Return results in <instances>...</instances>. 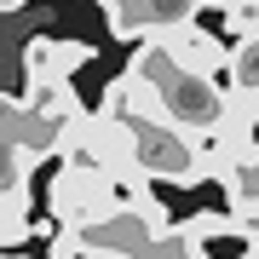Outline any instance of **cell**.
Here are the masks:
<instances>
[{
	"instance_id": "8992f818",
	"label": "cell",
	"mask_w": 259,
	"mask_h": 259,
	"mask_svg": "<svg viewBox=\"0 0 259 259\" xmlns=\"http://www.w3.org/2000/svg\"><path fill=\"white\" fill-rule=\"evenodd\" d=\"M167 40V52L179 58V64L185 69H196V75H213V81H219V75H231V52L236 47H225L219 35H207V29H173V35H161Z\"/></svg>"
},
{
	"instance_id": "7a4b0ae2",
	"label": "cell",
	"mask_w": 259,
	"mask_h": 259,
	"mask_svg": "<svg viewBox=\"0 0 259 259\" xmlns=\"http://www.w3.org/2000/svg\"><path fill=\"white\" fill-rule=\"evenodd\" d=\"M127 69L144 81V93L156 98V110H161L167 121H179L185 133H196V139H202V133L219 139V127L231 121V87H219L213 75L185 69L173 52H167L161 35H156V40H139Z\"/></svg>"
},
{
	"instance_id": "7c38bea8",
	"label": "cell",
	"mask_w": 259,
	"mask_h": 259,
	"mask_svg": "<svg viewBox=\"0 0 259 259\" xmlns=\"http://www.w3.org/2000/svg\"><path fill=\"white\" fill-rule=\"evenodd\" d=\"M248 248H259V225H253V231H248Z\"/></svg>"
},
{
	"instance_id": "52a82bcc",
	"label": "cell",
	"mask_w": 259,
	"mask_h": 259,
	"mask_svg": "<svg viewBox=\"0 0 259 259\" xmlns=\"http://www.w3.org/2000/svg\"><path fill=\"white\" fill-rule=\"evenodd\" d=\"M225 213L242 225V242H248V231L259 225V144H253V156L236 167V179L225 185Z\"/></svg>"
},
{
	"instance_id": "8fae6325",
	"label": "cell",
	"mask_w": 259,
	"mask_h": 259,
	"mask_svg": "<svg viewBox=\"0 0 259 259\" xmlns=\"http://www.w3.org/2000/svg\"><path fill=\"white\" fill-rule=\"evenodd\" d=\"M29 6V0H0V12H23Z\"/></svg>"
},
{
	"instance_id": "277c9868",
	"label": "cell",
	"mask_w": 259,
	"mask_h": 259,
	"mask_svg": "<svg viewBox=\"0 0 259 259\" xmlns=\"http://www.w3.org/2000/svg\"><path fill=\"white\" fill-rule=\"evenodd\" d=\"M207 0H98L115 40H156L173 29H190Z\"/></svg>"
},
{
	"instance_id": "5b68a950",
	"label": "cell",
	"mask_w": 259,
	"mask_h": 259,
	"mask_svg": "<svg viewBox=\"0 0 259 259\" xmlns=\"http://www.w3.org/2000/svg\"><path fill=\"white\" fill-rule=\"evenodd\" d=\"M93 64V40H29L23 47V93H52V87H69L75 69Z\"/></svg>"
},
{
	"instance_id": "3957f363",
	"label": "cell",
	"mask_w": 259,
	"mask_h": 259,
	"mask_svg": "<svg viewBox=\"0 0 259 259\" xmlns=\"http://www.w3.org/2000/svg\"><path fill=\"white\" fill-rule=\"evenodd\" d=\"M121 202H127L121 179L104 173V167L87 161V156H64L58 173H52V185H47L52 219H58V225H75V231H81V225H98L104 213H115Z\"/></svg>"
},
{
	"instance_id": "ba28073f",
	"label": "cell",
	"mask_w": 259,
	"mask_h": 259,
	"mask_svg": "<svg viewBox=\"0 0 259 259\" xmlns=\"http://www.w3.org/2000/svg\"><path fill=\"white\" fill-rule=\"evenodd\" d=\"M29 185L23 190H0V248H18V242H29Z\"/></svg>"
},
{
	"instance_id": "6da1fadb",
	"label": "cell",
	"mask_w": 259,
	"mask_h": 259,
	"mask_svg": "<svg viewBox=\"0 0 259 259\" xmlns=\"http://www.w3.org/2000/svg\"><path fill=\"white\" fill-rule=\"evenodd\" d=\"M98 115L110 121V127H121V139H127L133 167H139L144 185L167 179V185H185V190H190V185H202V179H213V167H207V139L185 133L179 121H167L133 69H121L115 81L104 87Z\"/></svg>"
},
{
	"instance_id": "9c48e42d",
	"label": "cell",
	"mask_w": 259,
	"mask_h": 259,
	"mask_svg": "<svg viewBox=\"0 0 259 259\" xmlns=\"http://www.w3.org/2000/svg\"><path fill=\"white\" fill-rule=\"evenodd\" d=\"M231 87L236 93H259V29L231 52Z\"/></svg>"
},
{
	"instance_id": "4fadbf2b",
	"label": "cell",
	"mask_w": 259,
	"mask_h": 259,
	"mask_svg": "<svg viewBox=\"0 0 259 259\" xmlns=\"http://www.w3.org/2000/svg\"><path fill=\"white\" fill-rule=\"evenodd\" d=\"M236 259H259V248H242V253H236Z\"/></svg>"
},
{
	"instance_id": "5bb4252c",
	"label": "cell",
	"mask_w": 259,
	"mask_h": 259,
	"mask_svg": "<svg viewBox=\"0 0 259 259\" xmlns=\"http://www.w3.org/2000/svg\"><path fill=\"white\" fill-rule=\"evenodd\" d=\"M6 259H18V253H6Z\"/></svg>"
},
{
	"instance_id": "30bf717a",
	"label": "cell",
	"mask_w": 259,
	"mask_h": 259,
	"mask_svg": "<svg viewBox=\"0 0 259 259\" xmlns=\"http://www.w3.org/2000/svg\"><path fill=\"white\" fill-rule=\"evenodd\" d=\"M52 259H87V253H81V231H75V225H58V231H52Z\"/></svg>"
}]
</instances>
